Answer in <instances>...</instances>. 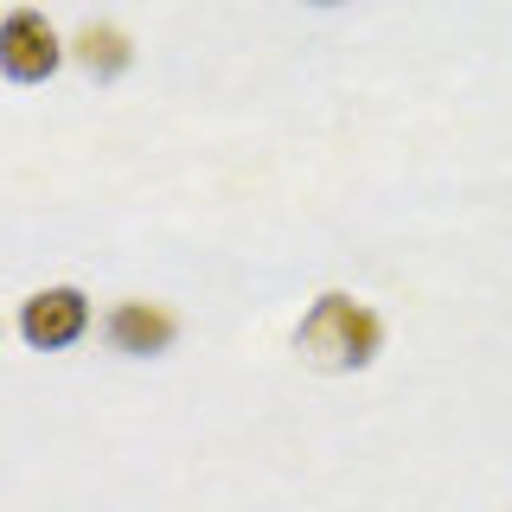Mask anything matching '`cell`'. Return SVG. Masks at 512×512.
<instances>
[{"mask_svg": "<svg viewBox=\"0 0 512 512\" xmlns=\"http://www.w3.org/2000/svg\"><path fill=\"white\" fill-rule=\"evenodd\" d=\"M378 346H384V320L359 295H346V288L314 295L295 327V352L308 365H320V372H365L378 359Z\"/></svg>", "mask_w": 512, "mask_h": 512, "instance_id": "cell-1", "label": "cell"}, {"mask_svg": "<svg viewBox=\"0 0 512 512\" xmlns=\"http://www.w3.org/2000/svg\"><path fill=\"white\" fill-rule=\"evenodd\" d=\"M84 333H90V295L84 288L58 282V288H32L20 301V340L32 352H64V346L84 340Z\"/></svg>", "mask_w": 512, "mask_h": 512, "instance_id": "cell-2", "label": "cell"}, {"mask_svg": "<svg viewBox=\"0 0 512 512\" xmlns=\"http://www.w3.org/2000/svg\"><path fill=\"white\" fill-rule=\"evenodd\" d=\"M58 64H64V39L52 32L45 13L20 7V13L0 20V77L7 84H45Z\"/></svg>", "mask_w": 512, "mask_h": 512, "instance_id": "cell-3", "label": "cell"}, {"mask_svg": "<svg viewBox=\"0 0 512 512\" xmlns=\"http://www.w3.org/2000/svg\"><path fill=\"white\" fill-rule=\"evenodd\" d=\"M103 333H109V346L128 352V359H154V352H167L173 346V314L160 308V301H116L103 320Z\"/></svg>", "mask_w": 512, "mask_h": 512, "instance_id": "cell-4", "label": "cell"}, {"mask_svg": "<svg viewBox=\"0 0 512 512\" xmlns=\"http://www.w3.org/2000/svg\"><path fill=\"white\" fill-rule=\"evenodd\" d=\"M77 64H84L90 77H103V84H109V77L128 71V39H122L116 26H96V20H90L84 32H77Z\"/></svg>", "mask_w": 512, "mask_h": 512, "instance_id": "cell-5", "label": "cell"}, {"mask_svg": "<svg viewBox=\"0 0 512 512\" xmlns=\"http://www.w3.org/2000/svg\"><path fill=\"white\" fill-rule=\"evenodd\" d=\"M308 7H340V0H308Z\"/></svg>", "mask_w": 512, "mask_h": 512, "instance_id": "cell-6", "label": "cell"}]
</instances>
